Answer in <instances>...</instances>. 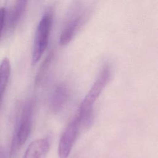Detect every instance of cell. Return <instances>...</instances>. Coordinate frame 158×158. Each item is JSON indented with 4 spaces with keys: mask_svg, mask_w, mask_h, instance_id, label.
<instances>
[{
    "mask_svg": "<svg viewBox=\"0 0 158 158\" xmlns=\"http://www.w3.org/2000/svg\"><path fill=\"white\" fill-rule=\"evenodd\" d=\"M111 75L110 69L108 65H104L81 102L75 117L81 126H88L92 120L93 105L108 83Z\"/></svg>",
    "mask_w": 158,
    "mask_h": 158,
    "instance_id": "1",
    "label": "cell"
},
{
    "mask_svg": "<svg viewBox=\"0 0 158 158\" xmlns=\"http://www.w3.org/2000/svg\"><path fill=\"white\" fill-rule=\"evenodd\" d=\"M33 107L32 101H28L23 105L12 140L10 149V157L16 155L19 149L25 143L29 137L32 127Z\"/></svg>",
    "mask_w": 158,
    "mask_h": 158,
    "instance_id": "2",
    "label": "cell"
},
{
    "mask_svg": "<svg viewBox=\"0 0 158 158\" xmlns=\"http://www.w3.org/2000/svg\"><path fill=\"white\" fill-rule=\"evenodd\" d=\"M53 14L51 10L46 12L39 22L34 38L31 63L36 64L46 49L52 27Z\"/></svg>",
    "mask_w": 158,
    "mask_h": 158,
    "instance_id": "3",
    "label": "cell"
},
{
    "mask_svg": "<svg viewBox=\"0 0 158 158\" xmlns=\"http://www.w3.org/2000/svg\"><path fill=\"white\" fill-rule=\"evenodd\" d=\"M80 127L81 125L79 120L75 117L65 128L59 143L58 155L59 158H67L69 157L77 138Z\"/></svg>",
    "mask_w": 158,
    "mask_h": 158,
    "instance_id": "4",
    "label": "cell"
},
{
    "mask_svg": "<svg viewBox=\"0 0 158 158\" xmlns=\"http://www.w3.org/2000/svg\"><path fill=\"white\" fill-rule=\"evenodd\" d=\"M84 19L83 14H78L69 20L60 34L59 40L60 45L65 46L73 39L75 35L81 27Z\"/></svg>",
    "mask_w": 158,
    "mask_h": 158,
    "instance_id": "5",
    "label": "cell"
},
{
    "mask_svg": "<svg viewBox=\"0 0 158 158\" xmlns=\"http://www.w3.org/2000/svg\"><path fill=\"white\" fill-rule=\"evenodd\" d=\"M70 91L68 86L61 83L55 88L51 99V107L54 112L60 111L68 102Z\"/></svg>",
    "mask_w": 158,
    "mask_h": 158,
    "instance_id": "6",
    "label": "cell"
},
{
    "mask_svg": "<svg viewBox=\"0 0 158 158\" xmlns=\"http://www.w3.org/2000/svg\"><path fill=\"white\" fill-rule=\"evenodd\" d=\"M49 149V142L47 138H38L28 146L23 158H45Z\"/></svg>",
    "mask_w": 158,
    "mask_h": 158,
    "instance_id": "7",
    "label": "cell"
},
{
    "mask_svg": "<svg viewBox=\"0 0 158 158\" xmlns=\"http://www.w3.org/2000/svg\"><path fill=\"white\" fill-rule=\"evenodd\" d=\"M11 72V65L9 59L4 57L0 64V106L7 88Z\"/></svg>",
    "mask_w": 158,
    "mask_h": 158,
    "instance_id": "8",
    "label": "cell"
},
{
    "mask_svg": "<svg viewBox=\"0 0 158 158\" xmlns=\"http://www.w3.org/2000/svg\"><path fill=\"white\" fill-rule=\"evenodd\" d=\"M52 53H50L41 64L35 78V85L38 86L43 80L45 75H46L50 64L51 63V60L52 59Z\"/></svg>",
    "mask_w": 158,
    "mask_h": 158,
    "instance_id": "9",
    "label": "cell"
},
{
    "mask_svg": "<svg viewBox=\"0 0 158 158\" xmlns=\"http://www.w3.org/2000/svg\"><path fill=\"white\" fill-rule=\"evenodd\" d=\"M27 0H21V1L17 5L14 14L12 15V19H11V23L13 25L16 24L17 22L19 20L20 17L21 16L22 14L23 13V10H25V8L26 7Z\"/></svg>",
    "mask_w": 158,
    "mask_h": 158,
    "instance_id": "10",
    "label": "cell"
},
{
    "mask_svg": "<svg viewBox=\"0 0 158 158\" xmlns=\"http://www.w3.org/2000/svg\"><path fill=\"white\" fill-rule=\"evenodd\" d=\"M6 10L4 7L0 8V40L2 35V31L4 27Z\"/></svg>",
    "mask_w": 158,
    "mask_h": 158,
    "instance_id": "11",
    "label": "cell"
},
{
    "mask_svg": "<svg viewBox=\"0 0 158 158\" xmlns=\"http://www.w3.org/2000/svg\"><path fill=\"white\" fill-rule=\"evenodd\" d=\"M0 158H4V150L2 148H0Z\"/></svg>",
    "mask_w": 158,
    "mask_h": 158,
    "instance_id": "12",
    "label": "cell"
}]
</instances>
